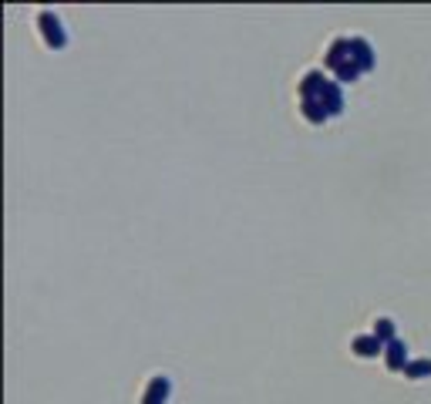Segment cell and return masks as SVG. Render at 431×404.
Wrapping results in <instances>:
<instances>
[{"instance_id": "1", "label": "cell", "mask_w": 431, "mask_h": 404, "mask_svg": "<svg viewBox=\"0 0 431 404\" xmlns=\"http://www.w3.org/2000/svg\"><path fill=\"white\" fill-rule=\"evenodd\" d=\"M300 108H304V118L306 122H324L330 115H340V108H344V98H340V88L324 77L320 71H310L304 75L300 81Z\"/></svg>"}, {"instance_id": "2", "label": "cell", "mask_w": 431, "mask_h": 404, "mask_svg": "<svg viewBox=\"0 0 431 404\" xmlns=\"http://www.w3.org/2000/svg\"><path fill=\"white\" fill-rule=\"evenodd\" d=\"M327 68L340 81H354L360 71L374 68V50L364 37H337L327 50Z\"/></svg>"}, {"instance_id": "3", "label": "cell", "mask_w": 431, "mask_h": 404, "mask_svg": "<svg viewBox=\"0 0 431 404\" xmlns=\"http://www.w3.org/2000/svg\"><path fill=\"white\" fill-rule=\"evenodd\" d=\"M37 24H41V34H44L48 48L61 50L64 44H68V37H64V30H61V21H57V14H54V10H41V14H37Z\"/></svg>"}, {"instance_id": "4", "label": "cell", "mask_w": 431, "mask_h": 404, "mask_svg": "<svg viewBox=\"0 0 431 404\" xmlns=\"http://www.w3.org/2000/svg\"><path fill=\"white\" fill-rule=\"evenodd\" d=\"M169 394H172V380L165 378V374H155L149 380V387H145V394H142V404H165Z\"/></svg>"}, {"instance_id": "5", "label": "cell", "mask_w": 431, "mask_h": 404, "mask_svg": "<svg viewBox=\"0 0 431 404\" xmlns=\"http://www.w3.org/2000/svg\"><path fill=\"white\" fill-rule=\"evenodd\" d=\"M384 364H387L391 371H405L407 367V347L398 340V337L387 344V351H384Z\"/></svg>"}, {"instance_id": "6", "label": "cell", "mask_w": 431, "mask_h": 404, "mask_svg": "<svg viewBox=\"0 0 431 404\" xmlns=\"http://www.w3.org/2000/svg\"><path fill=\"white\" fill-rule=\"evenodd\" d=\"M354 354L357 357H378V354H384V344L374 333H364V337H354Z\"/></svg>"}, {"instance_id": "7", "label": "cell", "mask_w": 431, "mask_h": 404, "mask_svg": "<svg viewBox=\"0 0 431 404\" xmlns=\"http://www.w3.org/2000/svg\"><path fill=\"white\" fill-rule=\"evenodd\" d=\"M405 374H407V378H428V374H431V360H428V357H421V360H407Z\"/></svg>"}, {"instance_id": "8", "label": "cell", "mask_w": 431, "mask_h": 404, "mask_svg": "<svg viewBox=\"0 0 431 404\" xmlns=\"http://www.w3.org/2000/svg\"><path fill=\"white\" fill-rule=\"evenodd\" d=\"M374 337H378L380 344H384V347H387V344H391V340H394V324H391V320H387V317H380L378 324H374Z\"/></svg>"}]
</instances>
